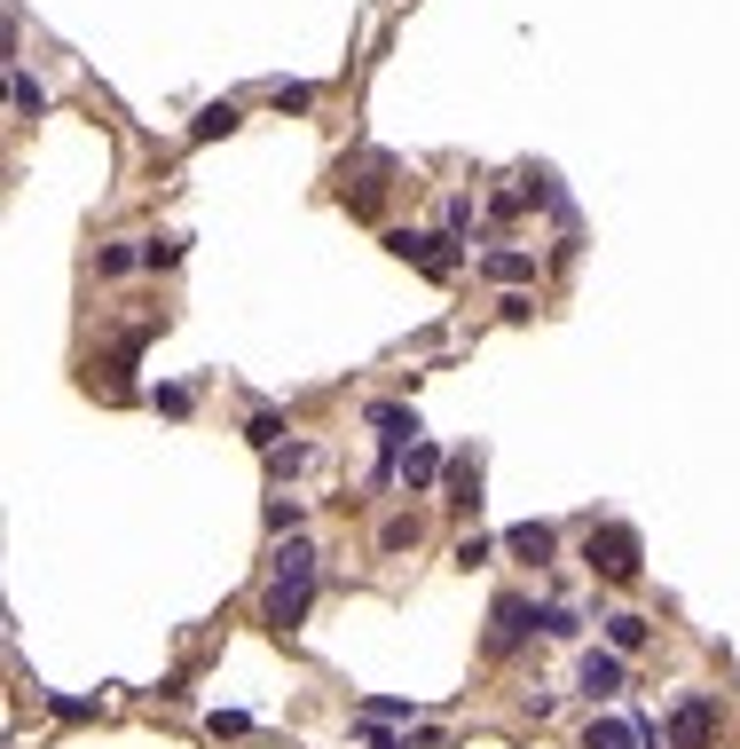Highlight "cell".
Returning <instances> with one entry per match:
<instances>
[{"label":"cell","instance_id":"6da1fadb","mask_svg":"<svg viewBox=\"0 0 740 749\" xmlns=\"http://www.w3.org/2000/svg\"><path fill=\"white\" fill-rule=\"evenodd\" d=\"M308 600H316V545H308V537H292L284 552H276V585H268V600H260V616L292 631V623L308 616Z\"/></svg>","mask_w":740,"mask_h":749},{"label":"cell","instance_id":"5bb4252c","mask_svg":"<svg viewBox=\"0 0 740 749\" xmlns=\"http://www.w3.org/2000/svg\"><path fill=\"white\" fill-rule=\"evenodd\" d=\"M489 277H497V284H528L536 261H528V253H489Z\"/></svg>","mask_w":740,"mask_h":749},{"label":"cell","instance_id":"ba28073f","mask_svg":"<svg viewBox=\"0 0 740 749\" xmlns=\"http://www.w3.org/2000/svg\"><path fill=\"white\" fill-rule=\"evenodd\" d=\"M504 545H512L520 560H536V568H543L551 552H560V537H551V521H520V529H504Z\"/></svg>","mask_w":740,"mask_h":749},{"label":"cell","instance_id":"52a82bcc","mask_svg":"<svg viewBox=\"0 0 740 749\" xmlns=\"http://www.w3.org/2000/svg\"><path fill=\"white\" fill-rule=\"evenodd\" d=\"M583 749H646V726L638 718H591Z\"/></svg>","mask_w":740,"mask_h":749},{"label":"cell","instance_id":"7a4b0ae2","mask_svg":"<svg viewBox=\"0 0 740 749\" xmlns=\"http://www.w3.org/2000/svg\"><path fill=\"white\" fill-rule=\"evenodd\" d=\"M583 560H591V576H607V585H630L638 576V529H622V521H591V537H583Z\"/></svg>","mask_w":740,"mask_h":749},{"label":"cell","instance_id":"2e32d148","mask_svg":"<svg viewBox=\"0 0 740 749\" xmlns=\"http://www.w3.org/2000/svg\"><path fill=\"white\" fill-rule=\"evenodd\" d=\"M536 623H543V639H576V631H583V616H576V608H543Z\"/></svg>","mask_w":740,"mask_h":749},{"label":"cell","instance_id":"7c38bea8","mask_svg":"<svg viewBox=\"0 0 740 749\" xmlns=\"http://www.w3.org/2000/svg\"><path fill=\"white\" fill-rule=\"evenodd\" d=\"M402 481H410V489H426V481H441V450H433V442H418V450L402 458Z\"/></svg>","mask_w":740,"mask_h":749},{"label":"cell","instance_id":"3957f363","mask_svg":"<svg viewBox=\"0 0 740 749\" xmlns=\"http://www.w3.org/2000/svg\"><path fill=\"white\" fill-rule=\"evenodd\" d=\"M387 253L418 261L426 277H457V237L449 229H387Z\"/></svg>","mask_w":740,"mask_h":749},{"label":"cell","instance_id":"ac0fdd59","mask_svg":"<svg viewBox=\"0 0 740 749\" xmlns=\"http://www.w3.org/2000/svg\"><path fill=\"white\" fill-rule=\"evenodd\" d=\"M379 545H387V552H402V545H418V513H402V521H387V529H379Z\"/></svg>","mask_w":740,"mask_h":749},{"label":"cell","instance_id":"8fae6325","mask_svg":"<svg viewBox=\"0 0 740 749\" xmlns=\"http://www.w3.org/2000/svg\"><path fill=\"white\" fill-rule=\"evenodd\" d=\"M244 442H252V450H276V442H284V410H252V419H244Z\"/></svg>","mask_w":740,"mask_h":749},{"label":"cell","instance_id":"9a60e30c","mask_svg":"<svg viewBox=\"0 0 740 749\" xmlns=\"http://www.w3.org/2000/svg\"><path fill=\"white\" fill-rule=\"evenodd\" d=\"M96 261H103V277H127V269H142V244H103Z\"/></svg>","mask_w":740,"mask_h":749},{"label":"cell","instance_id":"30bf717a","mask_svg":"<svg viewBox=\"0 0 740 749\" xmlns=\"http://www.w3.org/2000/svg\"><path fill=\"white\" fill-rule=\"evenodd\" d=\"M607 647H614V655H638V647H646V616H630V608L607 616Z\"/></svg>","mask_w":740,"mask_h":749},{"label":"cell","instance_id":"4fadbf2b","mask_svg":"<svg viewBox=\"0 0 740 749\" xmlns=\"http://www.w3.org/2000/svg\"><path fill=\"white\" fill-rule=\"evenodd\" d=\"M9 96H17V111H24V119H40V111H48V96H40V79H32V71H9Z\"/></svg>","mask_w":740,"mask_h":749},{"label":"cell","instance_id":"277c9868","mask_svg":"<svg viewBox=\"0 0 740 749\" xmlns=\"http://www.w3.org/2000/svg\"><path fill=\"white\" fill-rule=\"evenodd\" d=\"M717 726H724L717 695H678L670 702V749H717Z\"/></svg>","mask_w":740,"mask_h":749},{"label":"cell","instance_id":"d6986e66","mask_svg":"<svg viewBox=\"0 0 740 749\" xmlns=\"http://www.w3.org/2000/svg\"><path fill=\"white\" fill-rule=\"evenodd\" d=\"M308 103H316V88H300V79L284 88V79H276V111H308Z\"/></svg>","mask_w":740,"mask_h":749},{"label":"cell","instance_id":"5b68a950","mask_svg":"<svg viewBox=\"0 0 740 749\" xmlns=\"http://www.w3.org/2000/svg\"><path fill=\"white\" fill-rule=\"evenodd\" d=\"M536 616H543V608H528L520 592H497V608H489V655H512L528 631H543Z\"/></svg>","mask_w":740,"mask_h":749},{"label":"cell","instance_id":"9c48e42d","mask_svg":"<svg viewBox=\"0 0 740 749\" xmlns=\"http://www.w3.org/2000/svg\"><path fill=\"white\" fill-rule=\"evenodd\" d=\"M213 134H237V103H206L190 119V142H213Z\"/></svg>","mask_w":740,"mask_h":749},{"label":"cell","instance_id":"8992f818","mask_svg":"<svg viewBox=\"0 0 740 749\" xmlns=\"http://www.w3.org/2000/svg\"><path fill=\"white\" fill-rule=\"evenodd\" d=\"M622 679H630V655H614V647H583V662H576V687H583L591 702L622 695Z\"/></svg>","mask_w":740,"mask_h":749},{"label":"cell","instance_id":"e0dca14e","mask_svg":"<svg viewBox=\"0 0 740 749\" xmlns=\"http://www.w3.org/2000/svg\"><path fill=\"white\" fill-rule=\"evenodd\" d=\"M173 261H181V237H150L142 244V269H173Z\"/></svg>","mask_w":740,"mask_h":749}]
</instances>
